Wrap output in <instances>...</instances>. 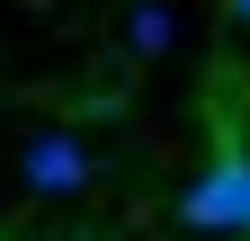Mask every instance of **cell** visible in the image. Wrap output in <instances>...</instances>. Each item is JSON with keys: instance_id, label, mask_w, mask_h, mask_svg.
Segmentation results:
<instances>
[{"instance_id": "obj_1", "label": "cell", "mask_w": 250, "mask_h": 241, "mask_svg": "<svg viewBox=\"0 0 250 241\" xmlns=\"http://www.w3.org/2000/svg\"><path fill=\"white\" fill-rule=\"evenodd\" d=\"M241 215H250V152H241V143H224V152L197 170V188L179 197V223L232 232V241H241Z\"/></svg>"}, {"instance_id": "obj_2", "label": "cell", "mask_w": 250, "mask_h": 241, "mask_svg": "<svg viewBox=\"0 0 250 241\" xmlns=\"http://www.w3.org/2000/svg\"><path fill=\"white\" fill-rule=\"evenodd\" d=\"M18 179H27V197H81L89 188V152L72 134H36L18 152Z\"/></svg>"}, {"instance_id": "obj_3", "label": "cell", "mask_w": 250, "mask_h": 241, "mask_svg": "<svg viewBox=\"0 0 250 241\" xmlns=\"http://www.w3.org/2000/svg\"><path fill=\"white\" fill-rule=\"evenodd\" d=\"M161 36H170V9H134V54H152Z\"/></svg>"}, {"instance_id": "obj_4", "label": "cell", "mask_w": 250, "mask_h": 241, "mask_svg": "<svg viewBox=\"0 0 250 241\" xmlns=\"http://www.w3.org/2000/svg\"><path fill=\"white\" fill-rule=\"evenodd\" d=\"M224 18H232V27H250V0H224Z\"/></svg>"}, {"instance_id": "obj_5", "label": "cell", "mask_w": 250, "mask_h": 241, "mask_svg": "<svg viewBox=\"0 0 250 241\" xmlns=\"http://www.w3.org/2000/svg\"><path fill=\"white\" fill-rule=\"evenodd\" d=\"M241 241H250V215H241Z\"/></svg>"}]
</instances>
